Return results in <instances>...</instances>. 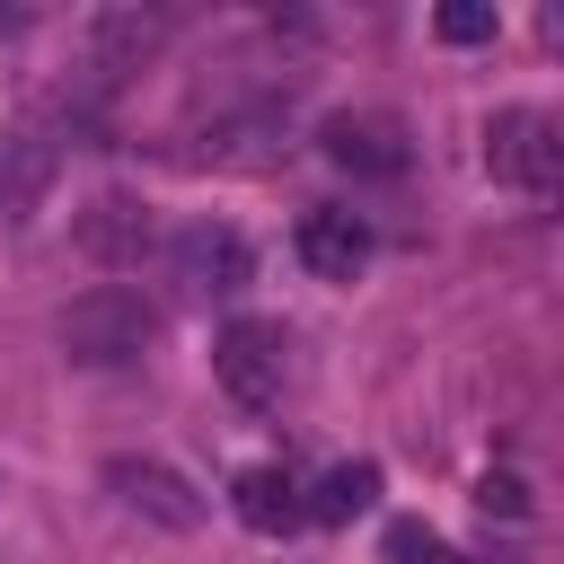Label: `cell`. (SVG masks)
Returning a JSON list of instances; mask_svg holds the SVG:
<instances>
[{"instance_id":"obj_15","label":"cell","mask_w":564,"mask_h":564,"mask_svg":"<svg viewBox=\"0 0 564 564\" xmlns=\"http://www.w3.org/2000/svg\"><path fill=\"white\" fill-rule=\"evenodd\" d=\"M476 502H485V511H502V520H529V485H520V476H485V485H476Z\"/></svg>"},{"instance_id":"obj_11","label":"cell","mask_w":564,"mask_h":564,"mask_svg":"<svg viewBox=\"0 0 564 564\" xmlns=\"http://www.w3.org/2000/svg\"><path fill=\"white\" fill-rule=\"evenodd\" d=\"M300 502H308V520L344 529V520H361V511L379 502V467H370V458H344V467H326V476H317Z\"/></svg>"},{"instance_id":"obj_1","label":"cell","mask_w":564,"mask_h":564,"mask_svg":"<svg viewBox=\"0 0 564 564\" xmlns=\"http://www.w3.org/2000/svg\"><path fill=\"white\" fill-rule=\"evenodd\" d=\"M150 335H159V308H150L141 291H123V282H97V291H79V300L62 308V352L88 361V370L141 361Z\"/></svg>"},{"instance_id":"obj_5","label":"cell","mask_w":564,"mask_h":564,"mask_svg":"<svg viewBox=\"0 0 564 564\" xmlns=\"http://www.w3.org/2000/svg\"><path fill=\"white\" fill-rule=\"evenodd\" d=\"M53 176H62V132H53L44 115L0 123V229H18V220L53 194Z\"/></svg>"},{"instance_id":"obj_6","label":"cell","mask_w":564,"mask_h":564,"mask_svg":"<svg viewBox=\"0 0 564 564\" xmlns=\"http://www.w3.org/2000/svg\"><path fill=\"white\" fill-rule=\"evenodd\" d=\"M282 150V106L256 97V106H212V123L194 132L185 159H212V167H273Z\"/></svg>"},{"instance_id":"obj_13","label":"cell","mask_w":564,"mask_h":564,"mask_svg":"<svg viewBox=\"0 0 564 564\" xmlns=\"http://www.w3.org/2000/svg\"><path fill=\"white\" fill-rule=\"evenodd\" d=\"M432 26H441V44H494V9L485 0H449Z\"/></svg>"},{"instance_id":"obj_10","label":"cell","mask_w":564,"mask_h":564,"mask_svg":"<svg viewBox=\"0 0 564 564\" xmlns=\"http://www.w3.org/2000/svg\"><path fill=\"white\" fill-rule=\"evenodd\" d=\"M229 511H238L256 538H291V529L308 520V502H300V476H291V467H247V476L229 485Z\"/></svg>"},{"instance_id":"obj_12","label":"cell","mask_w":564,"mask_h":564,"mask_svg":"<svg viewBox=\"0 0 564 564\" xmlns=\"http://www.w3.org/2000/svg\"><path fill=\"white\" fill-rule=\"evenodd\" d=\"M79 238H88L106 264H132V256L150 247V212H141V203H123V194H106V203L79 220Z\"/></svg>"},{"instance_id":"obj_2","label":"cell","mask_w":564,"mask_h":564,"mask_svg":"<svg viewBox=\"0 0 564 564\" xmlns=\"http://www.w3.org/2000/svg\"><path fill=\"white\" fill-rule=\"evenodd\" d=\"M485 167L502 185H520V194H555V176H564V123L546 106H502L485 123Z\"/></svg>"},{"instance_id":"obj_8","label":"cell","mask_w":564,"mask_h":564,"mask_svg":"<svg viewBox=\"0 0 564 564\" xmlns=\"http://www.w3.org/2000/svg\"><path fill=\"white\" fill-rule=\"evenodd\" d=\"M317 141H326V159L352 167V176H405V159H414V141H405L397 115H326Z\"/></svg>"},{"instance_id":"obj_4","label":"cell","mask_w":564,"mask_h":564,"mask_svg":"<svg viewBox=\"0 0 564 564\" xmlns=\"http://www.w3.org/2000/svg\"><path fill=\"white\" fill-rule=\"evenodd\" d=\"M167 282L185 300H238L247 291V238L229 220H194L167 238Z\"/></svg>"},{"instance_id":"obj_7","label":"cell","mask_w":564,"mask_h":564,"mask_svg":"<svg viewBox=\"0 0 564 564\" xmlns=\"http://www.w3.org/2000/svg\"><path fill=\"white\" fill-rule=\"evenodd\" d=\"M106 485H115L123 511H141V520H159V529H194V520H203V494H194L176 467H159V458H106Z\"/></svg>"},{"instance_id":"obj_9","label":"cell","mask_w":564,"mask_h":564,"mask_svg":"<svg viewBox=\"0 0 564 564\" xmlns=\"http://www.w3.org/2000/svg\"><path fill=\"white\" fill-rule=\"evenodd\" d=\"M300 264H308L317 282H352V273L370 264V220H361V212H335V203L300 212Z\"/></svg>"},{"instance_id":"obj_3","label":"cell","mask_w":564,"mask_h":564,"mask_svg":"<svg viewBox=\"0 0 564 564\" xmlns=\"http://www.w3.org/2000/svg\"><path fill=\"white\" fill-rule=\"evenodd\" d=\"M212 370H220V388H229L238 405L264 414V405L282 397V379H291V344H282L273 317H229L220 344H212Z\"/></svg>"},{"instance_id":"obj_14","label":"cell","mask_w":564,"mask_h":564,"mask_svg":"<svg viewBox=\"0 0 564 564\" xmlns=\"http://www.w3.org/2000/svg\"><path fill=\"white\" fill-rule=\"evenodd\" d=\"M388 555H397V564H458V555H449L423 520H397V529H388Z\"/></svg>"}]
</instances>
